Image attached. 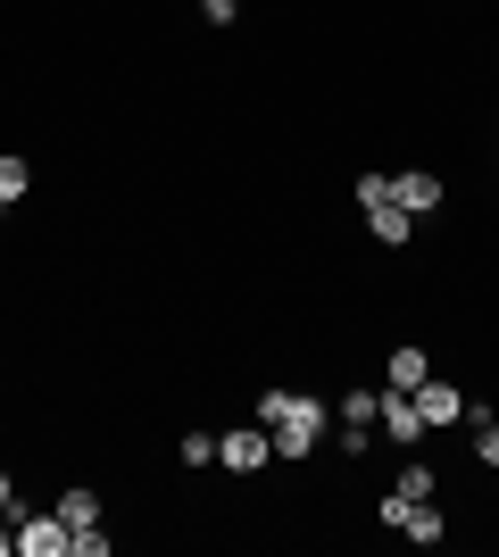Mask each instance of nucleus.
Here are the masks:
<instances>
[{"label":"nucleus","instance_id":"obj_1","mask_svg":"<svg viewBox=\"0 0 499 557\" xmlns=\"http://www.w3.org/2000/svg\"><path fill=\"white\" fill-rule=\"evenodd\" d=\"M325 433H333V408H325V399H300V392H291L284 424H275V458H309Z\"/></svg>","mask_w":499,"mask_h":557},{"label":"nucleus","instance_id":"obj_2","mask_svg":"<svg viewBox=\"0 0 499 557\" xmlns=\"http://www.w3.org/2000/svg\"><path fill=\"white\" fill-rule=\"evenodd\" d=\"M358 200H366V233H375V242H408V233H416V216L391 200V175H358Z\"/></svg>","mask_w":499,"mask_h":557},{"label":"nucleus","instance_id":"obj_3","mask_svg":"<svg viewBox=\"0 0 499 557\" xmlns=\"http://www.w3.org/2000/svg\"><path fill=\"white\" fill-rule=\"evenodd\" d=\"M266 458H275V433H266V424H241V433H216V466H225V474H259Z\"/></svg>","mask_w":499,"mask_h":557},{"label":"nucleus","instance_id":"obj_4","mask_svg":"<svg viewBox=\"0 0 499 557\" xmlns=\"http://www.w3.org/2000/svg\"><path fill=\"white\" fill-rule=\"evenodd\" d=\"M375 424H383V442H400V449H416V442L433 433V424L416 417V399H408V392H391V383H383V408H375Z\"/></svg>","mask_w":499,"mask_h":557},{"label":"nucleus","instance_id":"obj_5","mask_svg":"<svg viewBox=\"0 0 499 557\" xmlns=\"http://www.w3.org/2000/svg\"><path fill=\"white\" fill-rule=\"evenodd\" d=\"M416 417L433 424V433H450V424H466V392H450V383H441V374H425V383H416Z\"/></svg>","mask_w":499,"mask_h":557},{"label":"nucleus","instance_id":"obj_6","mask_svg":"<svg viewBox=\"0 0 499 557\" xmlns=\"http://www.w3.org/2000/svg\"><path fill=\"white\" fill-rule=\"evenodd\" d=\"M67 541H75V524L59 508H50V516H17V549L25 557H67Z\"/></svg>","mask_w":499,"mask_h":557},{"label":"nucleus","instance_id":"obj_7","mask_svg":"<svg viewBox=\"0 0 499 557\" xmlns=\"http://www.w3.org/2000/svg\"><path fill=\"white\" fill-rule=\"evenodd\" d=\"M391 200H400L408 216H433L450 191H441V175H433V166H408V175H391Z\"/></svg>","mask_w":499,"mask_h":557},{"label":"nucleus","instance_id":"obj_8","mask_svg":"<svg viewBox=\"0 0 499 557\" xmlns=\"http://www.w3.org/2000/svg\"><path fill=\"white\" fill-rule=\"evenodd\" d=\"M391 491H400V499H441V474H433L425 458H408V466H400V483H391Z\"/></svg>","mask_w":499,"mask_h":557},{"label":"nucleus","instance_id":"obj_9","mask_svg":"<svg viewBox=\"0 0 499 557\" xmlns=\"http://www.w3.org/2000/svg\"><path fill=\"white\" fill-rule=\"evenodd\" d=\"M400 533H408V541H425V549H433V541L450 533V524H441V508H433V499H416V508L400 516Z\"/></svg>","mask_w":499,"mask_h":557},{"label":"nucleus","instance_id":"obj_10","mask_svg":"<svg viewBox=\"0 0 499 557\" xmlns=\"http://www.w3.org/2000/svg\"><path fill=\"white\" fill-rule=\"evenodd\" d=\"M425 374H433V358H425V349H391V392H416Z\"/></svg>","mask_w":499,"mask_h":557},{"label":"nucleus","instance_id":"obj_11","mask_svg":"<svg viewBox=\"0 0 499 557\" xmlns=\"http://www.w3.org/2000/svg\"><path fill=\"white\" fill-rule=\"evenodd\" d=\"M466 424H475V458H483V466H499V417L466 399Z\"/></svg>","mask_w":499,"mask_h":557},{"label":"nucleus","instance_id":"obj_12","mask_svg":"<svg viewBox=\"0 0 499 557\" xmlns=\"http://www.w3.org/2000/svg\"><path fill=\"white\" fill-rule=\"evenodd\" d=\"M25 184H34V166H25V159H0V216L25 200Z\"/></svg>","mask_w":499,"mask_h":557},{"label":"nucleus","instance_id":"obj_13","mask_svg":"<svg viewBox=\"0 0 499 557\" xmlns=\"http://www.w3.org/2000/svg\"><path fill=\"white\" fill-rule=\"evenodd\" d=\"M59 516H67L75 533H84V524H100V491H84V483H75L67 499H59Z\"/></svg>","mask_w":499,"mask_h":557},{"label":"nucleus","instance_id":"obj_14","mask_svg":"<svg viewBox=\"0 0 499 557\" xmlns=\"http://www.w3.org/2000/svg\"><path fill=\"white\" fill-rule=\"evenodd\" d=\"M284 408H291V392H259V399H250V424H266V433H275V424H284Z\"/></svg>","mask_w":499,"mask_h":557},{"label":"nucleus","instance_id":"obj_15","mask_svg":"<svg viewBox=\"0 0 499 557\" xmlns=\"http://www.w3.org/2000/svg\"><path fill=\"white\" fill-rule=\"evenodd\" d=\"M67 549H75V557H109V533H100V524H84V533H75Z\"/></svg>","mask_w":499,"mask_h":557},{"label":"nucleus","instance_id":"obj_16","mask_svg":"<svg viewBox=\"0 0 499 557\" xmlns=\"http://www.w3.org/2000/svg\"><path fill=\"white\" fill-rule=\"evenodd\" d=\"M216 458V433H184V466H209Z\"/></svg>","mask_w":499,"mask_h":557},{"label":"nucleus","instance_id":"obj_17","mask_svg":"<svg viewBox=\"0 0 499 557\" xmlns=\"http://www.w3.org/2000/svg\"><path fill=\"white\" fill-rule=\"evenodd\" d=\"M9 508H17V483H9V474H0V516H9Z\"/></svg>","mask_w":499,"mask_h":557},{"label":"nucleus","instance_id":"obj_18","mask_svg":"<svg viewBox=\"0 0 499 557\" xmlns=\"http://www.w3.org/2000/svg\"><path fill=\"white\" fill-rule=\"evenodd\" d=\"M9 549H17V533H0V557H9Z\"/></svg>","mask_w":499,"mask_h":557},{"label":"nucleus","instance_id":"obj_19","mask_svg":"<svg viewBox=\"0 0 499 557\" xmlns=\"http://www.w3.org/2000/svg\"><path fill=\"white\" fill-rule=\"evenodd\" d=\"M234 9H241V0H234Z\"/></svg>","mask_w":499,"mask_h":557}]
</instances>
